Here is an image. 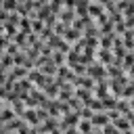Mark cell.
I'll use <instances>...</instances> for the list:
<instances>
[{"label":"cell","mask_w":134,"mask_h":134,"mask_svg":"<svg viewBox=\"0 0 134 134\" xmlns=\"http://www.w3.org/2000/svg\"><path fill=\"white\" fill-rule=\"evenodd\" d=\"M77 128H80V132H82V134H88V132H92V121H90V119L80 121V124H77Z\"/></svg>","instance_id":"277c9868"},{"label":"cell","mask_w":134,"mask_h":134,"mask_svg":"<svg viewBox=\"0 0 134 134\" xmlns=\"http://www.w3.org/2000/svg\"><path fill=\"white\" fill-rule=\"evenodd\" d=\"M90 121H92V126H103V128H105L111 119H109V115H107L105 111H96V113H92Z\"/></svg>","instance_id":"6da1fadb"},{"label":"cell","mask_w":134,"mask_h":134,"mask_svg":"<svg viewBox=\"0 0 134 134\" xmlns=\"http://www.w3.org/2000/svg\"><path fill=\"white\" fill-rule=\"evenodd\" d=\"M98 61H103V65H109L111 63V52L107 48H100L98 50Z\"/></svg>","instance_id":"3957f363"},{"label":"cell","mask_w":134,"mask_h":134,"mask_svg":"<svg viewBox=\"0 0 134 134\" xmlns=\"http://www.w3.org/2000/svg\"><path fill=\"white\" fill-rule=\"evenodd\" d=\"M0 36H2V23H0Z\"/></svg>","instance_id":"5b68a950"},{"label":"cell","mask_w":134,"mask_h":134,"mask_svg":"<svg viewBox=\"0 0 134 134\" xmlns=\"http://www.w3.org/2000/svg\"><path fill=\"white\" fill-rule=\"evenodd\" d=\"M107 71H105V65H98V63H94V65H90V69H88V75L90 77H103Z\"/></svg>","instance_id":"7a4b0ae2"}]
</instances>
